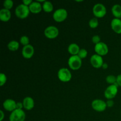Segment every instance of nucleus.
Segmentation results:
<instances>
[{"mask_svg": "<svg viewBox=\"0 0 121 121\" xmlns=\"http://www.w3.org/2000/svg\"><path fill=\"white\" fill-rule=\"evenodd\" d=\"M30 11L29 7L21 4L16 7L15 9V14L16 16L20 19H25L29 15Z\"/></svg>", "mask_w": 121, "mask_h": 121, "instance_id": "f257e3e1", "label": "nucleus"}, {"mask_svg": "<svg viewBox=\"0 0 121 121\" xmlns=\"http://www.w3.org/2000/svg\"><path fill=\"white\" fill-rule=\"evenodd\" d=\"M82 65V59L78 55L71 56L68 60V65L73 70H77L81 67Z\"/></svg>", "mask_w": 121, "mask_h": 121, "instance_id": "f03ea898", "label": "nucleus"}, {"mask_svg": "<svg viewBox=\"0 0 121 121\" xmlns=\"http://www.w3.org/2000/svg\"><path fill=\"white\" fill-rule=\"evenodd\" d=\"M67 11L65 8H59L56 10L53 14V18L56 22H61L66 20L67 17Z\"/></svg>", "mask_w": 121, "mask_h": 121, "instance_id": "7ed1b4c3", "label": "nucleus"}, {"mask_svg": "<svg viewBox=\"0 0 121 121\" xmlns=\"http://www.w3.org/2000/svg\"><path fill=\"white\" fill-rule=\"evenodd\" d=\"M57 76L59 80L62 82H68L72 79L71 72L67 68H61L58 71Z\"/></svg>", "mask_w": 121, "mask_h": 121, "instance_id": "20e7f679", "label": "nucleus"}, {"mask_svg": "<svg viewBox=\"0 0 121 121\" xmlns=\"http://www.w3.org/2000/svg\"><path fill=\"white\" fill-rule=\"evenodd\" d=\"M93 14L96 18H102L106 14V8L104 4L98 3L93 7Z\"/></svg>", "mask_w": 121, "mask_h": 121, "instance_id": "39448f33", "label": "nucleus"}, {"mask_svg": "<svg viewBox=\"0 0 121 121\" xmlns=\"http://www.w3.org/2000/svg\"><path fill=\"white\" fill-rule=\"evenodd\" d=\"M118 85L117 83H115L114 85H111L109 86L104 92V95L105 98L108 100H111L114 98L118 93Z\"/></svg>", "mask_w": 121, "mask_h": 121, "instance_id": "423d86ee", "label": "nucleus"}, {"mask_svg": "<svg viewBox=\"0 0 121 121\" xmlns=\"http://www.w3.org/2000/svg\"><path fill=\"white\" fill-rule=\"evenodd\" d=\"M26 115L22 109H15L11 112L9 117V121H24Z\"/></svg>", "mask_w": 121, "mask_h": 121, "instance_id": "0eeeda50", "label": "nucleus"}, {"mask_svg": "<svg viewBox=\"0 0 121 121\" xmlns=\"http://www.w3.org/2000/svg\"><path fill=\"white\" fill-rule=\"evenodd\" d=\"M44 35L48 39H54L57 37L59 34V31L57 27L53 26L47 27L44 30Z\"/></svg>", "mask_w": 121, "mask_h": 121, "instance_id": "6e6552de", "label": "nucleus"}, {"mask_svg": "<svg viewBox=\"0 0 121 121\" xmlns=\"http://www.w3.org/2000/svg\"><path fill=\"white\" fill-rule=\"evenodd\" d=\"M92 107L93 110L97 112H104L107 108L106 102L102 99H95L92 102Z\"/></svg>", "mask_w": 121, "mask_h": 121, "instance_id": "1a4fd4ad", "label": "nucleus"}, {"mask_svg": "<svg viewBox=\"0 0 121 121\" xmlns=\"http://www.w3.org/2000/svg\"><path fill=\"white\" fill-rule=\"evenodd\" d=\"M95 52H96V54L102 57L108 53L109 48L105 43L100 42L95 46Z\"/></svg>", "mask_w": 121, "mask_h": 121, "instance_id": "9d476101", "label": "nucleus"}, {"mask_svg": "<svg viewBox=\"0 0 121 121\" xmlns=\"http://www.w3.org/2000/svg\"><path fill=\"white\" fill-rule=\"evenodd\" d=\"M90 62L93 67L96 69H99L102 67L104 65V60L102 57L98 54H93L91 56L90 59Z\"/></svg>", "mask_w": 121, "mask_h": 121, "instance_id": "9b49d317", "label": "nucleus"}, {"mask_svg": "<svg viewBox=\"0 0 121 121\" xmlns=\"http://www.w3.org/2000/svg\"><path fill=\"white\" fill-rule=\"evenodd\" d=\"M22 56L26 59H30L33 56L34 54V48L31 44L23 47L22 49Z\"/></svg>", "mask_w": 121, "mask_h": 121, "instance_id": "f8f14e48", "label": "nucleus"}, {"mask_svg": "<svg viewBox=\"0 0 121 121\" xmlns=\"http://www.w3.org/2000/svg\"><path fill=\"white\" fill-rule=\"evenodd\" d=\"M17 102L11 99H6L3 103V108L7 111L13 112L17 109L16 108Z\"/></svg>", "mask_w": 121, "mask_h": 121, "instance_id": "ddd939ff", "label": "nucleus"}, {"mask_svg": "<svg viewBox=\"0 0 121 121\" xmlns=\"http://www.w3.org/2000/svg\"><path fill=\"white\" fill-rule=\"evenodd\" d=\"M111 28L117 34H121V20L119 18H113L111 21Z\"/></svg>", "mask_w": 121, "mask_h": 121, "instance_id": "4468645a", "label": "nucleus"}, {"mask_svg": "<svg viewBox=\"0 0 121 121\" xmlns=\"http://www.w3.org/2000/svg\"><path fill=\"white\" fill-rule=\"evenodd\" d=\"M22 104L25 109L30 111L34 107V100L31 97H26L22 100Z\"/></svg>", "mask_w": 121, "mask_h": 121, "instance_id": "2eb2a0df", "label": "nucleus"}, {"mask_svg": "<svg viewBox=\"0 0 121 121\" xmlns=\"http://www.w3.org/2000/svg\"><path fill=\"white\" fill-rule=\"evenodd\" d=\"M28 7H29L30 13H33V14H39L43 9L42 5L37 1L33 2Z\"/></svg>", "mask_w": 121, "mask_h": 121, "instance_id": "dca6fc26", "label": "nucleus"}, {"mask_svg": "<svg viewBox=\"0 0 121 121\" xmlns=\"http://www.w3.org/2000/svg\"><path fill=\"white\" fill-rule=\"evenodd\" d=\"M11 17V13L10 10L2 8L0 10V20L3 22H7Z\"/></svg>", "mask_w": 121, "mask_h": 121, "instance_id": "f3484780", "label": "nucleus"}, {"mask_svg": "<svg viewBox=\"0 0 121 121\" xmlns=\"http://www.w3.org/2000/svg\"><path fill=\"white\" fill-rule=\"evenodd\" d=\"M80 50L79 46L76 43L70 44L68 47V52L72 56L78 55Z\"/></svg>", "mask_w": 121, "mask_h": 121, "instance_id": "a211bd4d", "label": "nucleus"}, {"mask_svg": "<svg viewBox=\"0 0 121 121\" xmlns=\"http://www.w3.org/2000/svg\"><path fill=\"white\" fill-rule=\"evenodd\" d=\"M112 13L115 18L120 19L121 18V6L119 4H115L112 7Z\"/></svg>", "mask_w": 121, "mask_h": 121, "instance_id": "6ab92c4d", "label": "nucleus"}, {"mask_svg": "<svg viewBox=\"0 0 121 121\" xmlns=\"http://www.w3.org/2000/svg\"><path fill=\"white\" fill-rule=\"evenodd\" d=\"M43 10L46 13H51L53 10V5L50 1H45L42 5Z\"/></svg>", "mask_w": 121, "mask_h": 121, "instance_id": "aec40b11", "label": "nucleus"}, {"mask_svg": "<svg viewBox=\"0 0 121 121\" xmlns=\"http://www.w3.org/2000/svg\"><path fill=\"white\" fill-rule=\"evenodd\" d=\"M19 47H20V43L15 40L11 41L7 45V47H8V49L12 52L17 51L19 48Z\"/></svg>", "mask_w": 121, "mask_h": 121, "instance_id": "412c9836", "label": "nucleus"}, {"mask_svg": "<svg viewBox=\"0 0 121 121\" xmlns=\"http://www.w3.org/2000/svg\"><path fill=\"white\" fill-rule=\"evenodd\" d=\"M89 27L91 28H93V29L97 28L98 27V26H99V21H98V19L96 17L91 19L89 21Z\"/></svg>", "mask_w": 121, "mask_h": 121, "instance_id": "4be33fe9", "label": "nucleus"}, {"mask_svg": "<svg viewBox=\"0 0 121 121\" xmlns=\"http://www.w3.org/2000/svg\"><path fill=\"white\" fill-rule=\"evenodd\" d=\"M14 5V2L12 0H5L3 3L4 8L9 10L11 9Z\"/></svg>", "mask_w": 121, "mask_h": 121, "instance_id": "5701e85b", "label": "nucleus"}, {"mask_svg": "<svg viewBox=\"0 0 121 121\" xmlns=\"http://www.w3.org/2000/svg\"><path fill=\"white\" fill-rule=\"evenodd\" d=\"M106 81L110 85H114L115 83H117V77L113 75H109L106 77Z\"/></svg>", "mask_w": 121, "mask_h": 121, "instance_id": "b1692460", "label": "nucleus"}, {"mask_svg": "<svg viewBox=\"0 0 121 121\" xmlns=\"http://www.w3.org/2000/svg\"><path fill=\"white\" fill-rule=\"evenodd\" d=\"M29 42V38L27 36H26V35H22V37H21V38H20V43L24 46V47L30 44Z\"/></svg>", "mask_w": 121, "mask_h": 121, "instance_id": "393cba45", "label": "nucleus"}, {"mask_svg": "<svg viewBox=\"0 0 121 121\" xmlns=\"http://www.w3.org/2000/svg\"><path fill=\"white\" fill-rule=\"evenodd\" d=\"M78 56L82 60L83 59H85L87 56V51L86 49H85V48H82L79 51Z\"/></svg>", "mask_w": 121, "mask_h": 121, "instance_id": "a878e982", "label": "nucleus"}, {"mask_svg": "<svg viewBox=\"0 0 121 121\" xmlns=\"http://www.w3.org/2000/svg\"><path fill=\"white\" fill-rule=\"evenodd\" d=\"M7 78L4 73H1L0 74V86H2L7 82Z\"/></svg>", "mask_w": 121, "mask_h": 121, "instance_id": "bb28decb", "label": "nucleus"}, {"mask_svg": "<svg viewBox=\"0 0 121 121\" xmlns=\"http://www.w3.org/2000/svg\"><path fill=\"white\" fill-rule=\"evenodd\" d=\"M92 42H93V43L95 44V45L99 43L100 42H101V41H100V37L98 35H94V36L92 37Z\"/></svg>", "mask_w": 121, "mask_h": 121, "instance_id": "cd10ccee", "label": "nucleus"}, {"mask_svg": "<svg viewBox=\"0 0 121 121\" xmlns=\"http://www.w3.org/2000/svg\"><path fill=\"white\" fill-rule=\"evenodd\" d=\"M106 105H107V107L109 108H112V106L114 105V102L111 99V100H108L106 102Z\"/></svg>", "mask_w": 121, "mask_h": 121, "instance_id": "c85d7f7f", "label": "nucleus"}, {"mask_svg": "<svg viewBox=\"0 0 121 121\" xmlns=\"http://www.w3.org/2000/svg\"><path fill=\"white\" fill-rule=\"evenodd\" d=\"M32 2H33V1L31 0H23L22 1V4L25 5L27 6V7H29L31 4Z\"/></svg>", "mask_w": 121, "mask_h": 121, "instance_id": "c756f323", "label": "nucleus"}, {"mask_svg": "<svg viewBox=\"0 0 121 121\" xmlns=\"http://www.w3.org/2000/svg\"><path fill=\"white\" fill-rule=\"evenodd\" d=\"M24 108L22 102H17L16 108L17 109H22Z\"/></svg>", "mask_w": 121, "mask_h": 121, "instance_id": "7c9ffc66", "label": "nucleus"}, {"mask_svg": "<svg viewBox=\"0 0 121 121\" xmlns=\"http://www.w3.org/2000/svg\"><path fill=\"white\" fill-rule=\"evenodd\" d=\"M117 83L118 84V86L121 87V74L117 77Z\"/></svg>", "mask_w": 121, "mask_h": 121, "instance_id": "2f4dec72", "label": "nucleus"}, {"mask_svg": "<svg viewBox=\"0 0 121 121\" xmlns=\"http://www.w3.org/2000/svg\"><path fill=\"white\" fill-rule=\"evenodd\" d=\"M0 115H1V117H0V121H2V120H3L4 118L5 117V114L2 110L0 111Z\"/></svg>", "mask_w": 121, "mask_h": 121, "instance_id": "473e14b6", "label": "nucleus"}, {"mask_svg": "<svg viewBox=\"0 0 121 121\" xmlns=\"http://www.w3.org/2000/svg\"><path fill=\"white\" fill-rule=\"evenodd\" d=\"M102 67L104 69H108V65L107 63H104V65H103L102 66Z\"/></svg>", "mask_w": 121, "mask_h": 121, "instance_id": "72a5a7b5", "label": "nucleus"}, {"mask_svg": "<svg viewBox=\"0 0 121 121\" xmlns=\"http://www.w3.org/2000/svg\"></svg>", "mask_w": 121, "mask_h": 121, "instance_id": "f704fd0d", "label": "nucleus"}]
</instances>
